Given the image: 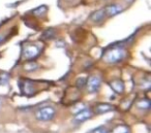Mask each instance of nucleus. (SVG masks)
I'll use <instances>...</instances> for the list:
<instances>
[{"label":"nucleus","mask_w":151,"mask_h":133,"mask_svg":"<svg viewBox=\"0 0 151 133\" xmlns=\"http://www.w3.org/2000/svg\"><path fill=\"white\" fill-rule=\"evenodd\" d=\"M1 104H2V98L0 97V106H1Z\"/></svg>","instance_id":"19"},{"label":"nucleus","mask_w":151,"mask_h":133,"mask_svg":"<svg viewBox=\"0 0 151 133\" xmlns=\"http://www.w3.org/2000/svg\"><path fill=\"white\" fill-rule=\"evenodd\" d=\"M47 11H48V7H47L46 5H40L37 9H34V11H32V14H33L34 16H36V17H42V16H44L45 14L47 13Z\"/></svg>","instance_id":"13"},{"label":"nucleus","mask_w":151,"mask_h":133,"mask_svg":"<svg viewBox=\"0 0 151 133\" xmlns=\"http://www.w3.org/2000/svg\"><path fill=\"white\" fill-rule=\"evenodd\" d=\"M20 87H21V89H24V88H25V90H22V92L25 93L26 95H27V94H32L34 92L33 86H32L29 82H24V84H21Z\"/></svg>","instance_id":"11"},{"label":"nucleus","mask_w":151,"mask_h":133,"mask_svg":"<svg viewBox=\"0 0 151 133\" xmlns=\"http://www.w3.org/2000/svg\"><path fill=\"white\" fill-rule=\"evenodd\" d=\"M86 77H80V79H77V86H78V88H83L84 86H86Z\"/></svg>","instance_id":"17"},{"label":"nucleus","mask_w":151,"mask_h":133,"mask_svg":"<svg viewBox=\"0 0 151 133\" xmlns=\"http://www.w3.org/2000/svg\"><path fill=\"white\" fill-rule=\"evenodd\" d=\"M55 114H56V110H55L54 107H52V106H46V107H42L40 109H38L35 114V117L38 121L47 122V121L53 120L55 117Z\"/></svg>","instance_id":"2"},{"label":"nucleus","mask_w":151,"mask_h":133,"mask_svg":"<svg viewBox=\"0 0 151 133\" xmlns=\"http://www.w3.org/2000/svg\"><path fill=\"white\" fill-rule=\"evenodd\" d=\"M90 133H109V131H108V129L106 128V127L99 126V127H97V128L93 129Z\"/></svg>","instance_id":"16"},{"label":"nucleus","mask_w":151,"mask_h":133,"mask_svg":"<svg viewBox=\"0 0 151 133\" xmlns=\"http://www.w3.org/2000/svg\"><path fill=\"white\" fill-rule=\"evenodd\" d=\"M115 109L112 104H109V103H99L94 108V112L95 114H106V112H112V110Z\"/></svg>","instance_id":"7"},{"label":"nucleus","mask_w":151,"mask_h":133,"mask_svg":"<svg viewBox=\"0 0 151 133\" xmlns=\"http://www.w3.org/2000/svg\"><path fill=\"white\" fill-rule=\"evenodd\" d=\"M126 56V51L122 48H112L104 55V61L110 64L121 62Z\"/></svg>","instance_id":"1"},{"label":"nucleus","mask_w":151,"mask_h":133,"mask_svg":"<svg viewBox=\"0 0 151 133\" xmlns=\"http://www.w3.org/2000/svg\"><path fill=\"white\" fill-rule=\"evenodd\" d=\"M55 35H56V30H55L54 28H49L46 31H44V33H42V38L46 40L52 39V38H54Z\"/></svg>","instance_id":"10"},{"label":"nucleus","mask_w":151,"mask_h":133,"mask_svg":"<svg viewBox=\"0 0 151 133\" xmlns=\"http://www.w3.org/2000/svg\"><path fill=\"white\" fill-rule=\"evenodd\" d=\"M109 86L113 89L114 92L118 94L123 93L124 91V83L121 81V79H114V81H111L109 83Z\"/></svg>","instance_id":"8"},{"label":"nucleus","mask_w":151,"mask_h":133,"mask_svg":"<svg viewBox=\"0 0 151 133\" xmlns=\"http://www.w3.org/2000/svg\"><path fill=\"white\" fill-rule=\"evenodd\" d=\"M110 133H129V128L125 125H119L116 126Z\"/></svg>","instance_id":"12"},{"label":"nucleus","mask_w":151,"mask_h":133,"mask_svg":"<svg viewBox=\"0 0 151 133\" xmlns=\"http://www.w3.org/2000/svg\"><path fill=\"white\" fill-rule=\"evenodd\" d=\"M137 106H138L140 109H147L148 110L150 108V101L148 99H143L140 100V101L137 103Z\"/></svg>","instance_id":"14"},{"label":"nucleus","mask_w":151,"mask_h":133,"mask_svg":"<svg viewBox=\"0 0 151 133\" xmlns=\"http://www.w3.org/2000/svg\"><path fill=\"white\" fill-rule=\"evenodd\" d=\"M107 17L106 16V13H105V9H99V11H96L91 15L90 19L92 22L94 23H99V22L103 21L105 18Z\"/></svg>","instance_id":"9"},{"label":"nucleus","mask_w":151,"mask_h":133,"mask_svg":"<svg viewBox=\"0 0 151 133\" xmlns=\"http://www.w3.org/2000/svg\"><path fill=\"white\" fill-rule=\"evenodd\" d=\"M38 54H40V49L36 46L29 44V46H26L25 48H24L23 56H24V58L27 59V60L35 58V57L38 56Z\"/></svg>","instance_id":"4"},{"label":"nucleus","mask_w":151,"mask_h":133,"mask_svg":"<svg viewBox=\"0 0 151 133\" xmlns=\"http://www.w3.org/2000/svg\"><path fill=\"white\" fill-rule=\"evenodd\" d=\"M92 114H93L90 109H88V108H84V109L81 110V112H79L78 114L75 116V122L76 123H82V122H84V121L90 119L91 117H92Z\"/></svg>","instance_id":"5"},{"label":"nucleus","mask_w":151,"mask_h":133,"mask_svg":"<svg viewBox=\"0 0 151 133\" xmlns=\"http://www.w3.org/2000/svg\"><path fill=\"white\" fill-rule=\"evenodd\" d=\"M37 67H38V65L36 64L35 62H29L24 66V68H25L26 71H34Z\"/></svg>","instance_id":"15"},{"label":"nucleus","mask_w":151,"mask_h":133,"mask_svg":"<svg viewBox=\"0 0 151 133\" xmlns=\"http://www.w3.org/2000/svg\"><path fill=\"white\" fill-rule=\"evenodd\" d=\"M101 79L97 77H90L86 82V86H87V91L90 94H94L101 88Z\"/></svg>","instance_id":"3"},{"label":"nucleus","mask_w":151,"mask_h":133,"mask_svg":"<svg viewBox=\"0 0 151 133\" xmlns=\"http://www.w3.org/2000/svg\"><path fill=\"white\" fill-rule=\"evenodd\" d=\"M104 9H105L106 16H108V17H114V16L122 13V11H123L122 6L119 4H110L106 6Z\"/></svg>","instance_id":"6"},{"label":"nucleus","mask_w":151,"mask_h":133,"mask_svg":"<svg viewBox=\"0 0 151 133\" xmlns=\"http://www.w3.org/2000/svg\"><path fill=\"white\" fill-rule=\"evenodd\" d=\"M5 40V38H4V36H2V35H0V44H2L3 41Z\"/></svg>","instance_id":"18"}]
</instances>
